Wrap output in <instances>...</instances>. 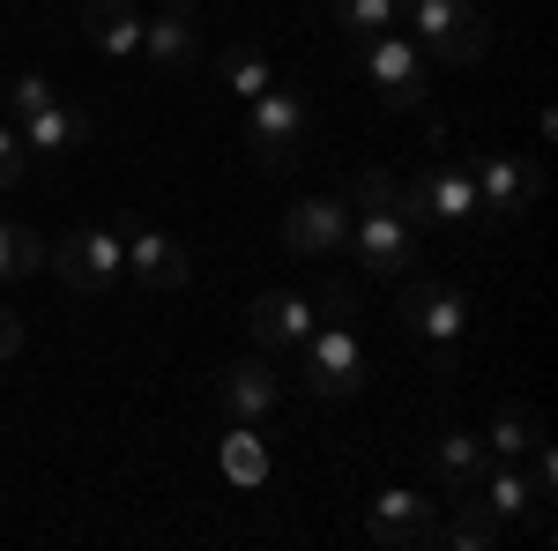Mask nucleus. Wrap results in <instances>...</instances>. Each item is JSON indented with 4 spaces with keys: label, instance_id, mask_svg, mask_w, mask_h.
Returning a JSON list of instances; mask_svg holds the SVG:
<instances>
[{
    "label": "nucleus",
    "instance_id": "nucleus-1",
    "mask_svg": "<svg viewBox=\"0 0 558 551\" xmlns=\"http://www.w3.org/2000/svg\"><path fill=\"white\" fill-rule=\"evenodd\" d=\"M395 15H410V31H417V52H425L432 68H476L484 60V15H476V0H395Z\"/></svg>",
    "mask_w": 558,
    "mask_h": 551
},
{
    "label": "nucleus",
    "instance_id": "nucleus-2",
    "mask_svg": "<svg viewBox=\"0 0 558 551\" xmlns=\"http://www.w3.org/2000/svg\"><path fill=\"white\" fill-rule=\"evenodd\" d=\"M299 381L320 395V403H343L365 387V343L350 336V321H320L313 336H305V366Z\"/></svg>",
    "mask_w": 558,
    "mask_h": 551
},
{
    "label": "nucleus",
    "instance_id": "nucleus-3",
    "mask_svg": "<svg viewBox=\"0 0 558 551\" xmlns=\"http://www.w3.org/2000/svg\"><path fill=\"white\" fill-rule=\"evenodd\" d=\"M246 142H254L260 171H291L305 142V97L299 89H260L254 112H246Z\"/></svg>",
    "mask_w": 558,
    "mask_h": 551
},
{
    "label": "nucleus",
    "instance_id": "nucleus-4",
    "mask_svg": "<svg viewBox=\"0 0 558 551\" xmlns=\"http://www.w3.org/2000/svg\"><path fill=\"white\" fill-rule=\"evenodd\" d=\"M365 75H373V89H380V105H395V112H417V105L432 97V60L410 38H395V31L365 38Z\"/></svg>",
    "mask_w": 558,
    "mask_h": 551
},
{
    "label": "nucleus",
    "instance_id": "nucleus-5",
    "mask_svg": "<svg viewBox=\"0 0 558 551\" xmlns=\"http://www.w3.org/2000/svg\"><path fill=\"white\" fill-rule=\"evenodd\" d=\"M45 261H52V276H60L68 291L89 298V291H105V284L128 268V239H120V231H105V224H83V231H68Z\"/></svg>",
    "mask_w": 558,
    "mask_h": 551
},
{
    "label": "nucleus",
    "instance_id": "nucleus-6",
    "mask_svg": "<svg viewBox=\"0 0 558 551\" xmlns=\"http://www.w3.org/2000/svg\"><path fill=\"white\" fill-rule=\"evenodd\" d=\"M470 179H476V209H492V216H521L544 194V171L529 157H507V149H476Z\"/></svg>",
    "mask_w": 558,
    "mask_h": 551
},
{
    "label": "nucleus",
    "instance_id": "nucleus-7",
    "mask_svg": "<svg viewBox=\"0 0 558 551\" xmlns=\"http://www.w3.org/2000/svg\"><path fill=\"white\" fill-rule=\"evenodd\" d=\"M365 529H373V544H387V551H432L439 544V507H432L425 492H380Z\"/></svg>",
    "mask_w": 558,
    "mask_h": 551
},
{
    "label": "nucleus",
    "instance_id": "nucleus-8",
    "mask_svg": "<svg viewBox=\"0 0 558 551\" xmlns=\"http://www.w3.org/2000/svg\"><path fill=\"white\" fill-rule=\"evenodd\" d=\"M343 239H350V202H336V194L291 202V216H283V247L299 261H328Z\"/></svg>",
    "mask_w": 558,
    "mask_h": 551
},
{
    "label": "nucleus",
    "instance_id": "nucleus-9",
    "mask_svg": "<svg viewBox=\"0 0 558 551\" xmlns=\"http://www.w3.org/2000/svg\"><path fill=\"white\" fill-rule=\"evenodd\" d=\"M402 321L425 343H454L462 336V291L439 284V276H410V284H402Z\"/></svg>",
    "mask_w": 558,
    "mask_h": 551
},
{
    "label": "nucleus",
    "instance_id": "nucleus-10",
    "mask_svg": "<svg viewBox=\"0 0 558 551\" xmlns=\"http://www.w3.org/2000/svg\"><path fill=\"white\" fill-rule=\"evenodd\" d=\"M276 395H283V381H276L260 358H239V366H223V373H216V403H223L239 424L268 418V410H276Z\"/></svg>",
    "mask_w": 558,
    "mask_h": 551
},
{
    "label": "nucleus",
    "instance_id": "nucleus-11",
    "mask_svg": "<svg viewBox=\"0 0 558 551\" xmlns=\"http://www.w3.org/2000/svg\"><path fill=\"white\" fill-rule=\"evenodd\" d=\"M357 254H365L373 276H402V268L417 261V231H410L402 216H387V209H365V224H357Z\"/></svg>",
    "mask_w": 558,
    "mask_h": 551
},
{
    "label": "nucleus",
    "instance_id": "nucleus-12",
    "mask_svg": "<svg viewBox=\"0 0 558 551\" xmlns=\"http://www.w3.org/2000/svg\"><path fill=\"white\" fill-rule=\"evenodd\" d=\"M128 276L149 284V291H179V284L194 276V261H186V247L165 239V231H134L128 239Z\"/></svg>",
    "mask_w": 558,
    "mask_h": 551
},
{
    "label": "nucleus",
    "instance_id": "nucleus-13",
    "mask_svg": "<svg viewBox=\"0 0 558 551\" xmlns=\"http://www.w3.org/2000/svg\"><path fill=\"white\" fill-rule=\"evenodd\" d=\"M246 328H254L260 350H276V343H305V336H313V298H299V291H260L254 313H246Z\"/></svg>",
    "mask_w": 558,
    "mask_h": 551
},
{
    "label": "nucleus",
    "instance_id": "nucleus-14",
    "mask_svg": "<svg viewBox=\"0 0 558 551\" xmlns=\"http://www.w3.org/2000/svg\"><path fill=\"white\" fill-rule=\"evenodd\" d=\"M83 31H89L97 52L134 60V52H142V8H134V0H89V8H83Z\"/></svg>",
    "mask_w": 558,
    "mask_h": 551
},
{
    "label": "nucleus",
    "instance_id": "nucleus-15",
    "mask_svg": "<svg viewBox=\"0 0 558 551\" xmlns=\"http://www.w3.org/2000/svg\"><path fill=\"white\" fill-rule=\"evenodd\" d=\"M417 194H425V216H447V224H470L476 216V179L462 165H447V157H432V171L417 179Z\"/></svg>",
    "mask_w": 558,
    "mask_h": 551
},
{
    "label": "nucleus",
    "instance_id": "nucleus-16",
    "mask_svg": "<svg viewBox=\"0 0 558 551\" xmlns=\"http://www.w3.org/2000/svg\"><path fill=\"white\" fill-rule=\"evenodd\" d=\"M499 529H507V522L484 507V492L470 484V492H454V514L439 522V544H454V551H492V544H499Z\"/></svg>",
    "mask_w": 558,
    "mask_h": 551
},
{
    "label": "nucleus",
    "instance_id": "nucleus-17",
    "mask_svg": "<svg viewBox=\"0 0 558 551\" xmlns=\"http://www.w3.org/2000/svg\"><path fill=\"white\" fill-rule=\"evenodd\" d=\"M142 52H149L157 68H172V75H186V68L202 60V38H194V23H186L179 8H165L157 23H142Z\"/></svg>",
    "mask_w": 558,
    "mask_h": 551
},
{
    "label": "nucleus",
    "instance_id": "nucleus-18",
    "mask_svg": "<svg viewBox=\"0 0 558 551\" xmlns=\"http://www.w3.org/2000/svg\"><path fill=\"white\" fill-rule=\"evenodd\" d=\"M23 149H45V157H60V149H75V142H89V112H75V105H60V97H52V105H45V112H31V120H23Z\"/></svg>",
    "mask_w": 558,
    "mask_h": 551
},
{
    "label": "nucleus",
    "instance_id": "nucleus-19",
    "mask_svg": "<svg viewBox=\"0 0 558 551\" xmlns=\"http://www.w3.org/2000/svg\"><path fill=\"white\" fill-rule=\"evenodd\" d=\"M216 83L254 105L260 89H276V68H268V52H260V45H223V52H216Z\"/></svg>",
    "mask_w": 558,
    "mask_h": 551
},
{
    "label": "nucleus",
    "instance_id": "nucleus-20",
    "mask_svg": "<svg viewBox=\"0 0 558 551\" xmlns=\"http://www.w3.org/2000/svg\"><path fill=\"white\" fill-rule=\"evenodd\" d=\"M432 469H439V477H447V484H454V492H470L476 477H484V440H476V432H462V424H454V432H447V440H439V447H432Z\"/></svg>",
    "mask_w": 558,
    "mask_h": 551
},
{
    "label": "nucleus",
    "instance_id": "nucleus-21",
    "mask_svg": "<svg viewBox=\"0 0 558 551\" xmlns=\"http://www.w3.org/2000/svg\"><path fill=\"white\" fill-rule=\"evenodd\" d=\"M536 440H544V418H536V410H514V403H507V410L492 418V440H484V447H499V455L514 463V455H529Z\"/></svg>",
    "mask_w": 558,
    "mask_h": 551
},
{
    "label": "nucleus",
    "instance_id": "nucleus-22",
    "mask_svg": "<svg viewBox=\"0 0 558 551\" xmlns=\"http://www.w3.org/2000/svg\"><path fill=\"white\" fill-rule=\"evenodd\" d=\"M38 231H23V224H0V284H23V276H38Z\"/></svg>",
    "mask_w": 558,
    "mask_h": 551
},
{
    "label": "nucleus",
    "instance_id": "nucleus-23",
    "mask_svg": "<svg viewBox=\"0 0 558 551\" xmlns=\"http://www.w3.org/2000/svg\"><path fill=\"white\" fill-rule=\"evenodd\" d=\"M336 31L343 38H380V31H395V0H336Z\"/></svg>",
    "mask_w": 558,
    "mask_h": 551
},
{
    "label": "nucleus",
    "instance_id": "nucleus-24",
    "mask_svg": "<svg viewBox=\"0 0 558 551\" xmlns=\"http://www.w3.org/2000/svg\"><path fill=\"white\" fill-rule=\"evenodd\" d=\"M536 500H544V492H536V484H529L521 469H499V477H484V507L499 514V522H514V514H529Z\"/></svg>",
    "mask_w": 558,
    "mask_h": 551
},
{
    "label": "nucleus",
    "instance_id": "nucleus-25",
    "mask_svg": "<svg viewBox=\"0 0 558 551\" xmlns=\"http://www.w3.org/2000/svg\"><path fill=\"white\" fill-rule=\"evenodd\" d=\"M223 477H231V484H260V477H268V455H260V440L246 424L223 440Z\"/></svg>",
    "mask_w": 558,
    "mask_h": 551
},
{
    "label": "nucleus",
    "instance_id": "nucleus-26",
    "mask_svg": "<svg viewBox=\"0 0 558 551\" xmlns=\"http://www.w3.org/2000/svg\"><path fill=\"white\" fill-rule=\"evenodd\" d=\"M45 105H52V83H45V75H15V83H8V112H15V128H23L31 112H45Z\"/></svg>",
    "mask_w": 558,
    "mask_h": 551
},
{
    "label": "nucleus",
    "instance_id": "nucleus-27",
    "mask_svg": "<svg viewBox=\"0 0 558 551\" xmlns=\"http://www.w3.org/2000/svg\"><path fill=\"white\" fill-rule=\"evenodd\" d=\"M350 313H357V284L328 276V284L313 291V321H350Z\"/></svg>",
    "mask_w": 558,
    "mask_h": 551
},
{
    "label": "nucleus",
    "instance_id": "nucleus-28",
    "mask_svg": "<svg viewBox=\"0 0 558 551\" xmlns=\"http://www.w3.org/2000/svg\"><path fill=\"white\" fill-rule=\"evenodd\" d=\"M23 187V134L0 128V194H15Z\"/></svg>",
    "mask_w": 558,
    "mask_h": 551
},
{
    "label": "nucleus",
    "instance_id": "nucleus-29",
    "mask_svg": "<svg viewBox=\"0 0 558 551\" xmlns=\"http://www.w3.org/2000/svg\"><path fill=\"white\" fill-rule=\"evenodd\" d=\"M15 350H23V321H15V313H8V306H0V366H8V358H15Z\"/></svg>",
    "mask_w": 558,
    "mask_h": 551
},
{
    "label": "nucleus",
    "instance_id": "nucleus-30",
    "mask_svg": "<svg viewBox=\"0 0 558 551\" xmlns=\"http://www.w3.org/2000/svg\"><path fill=\"white\" fill-rule=\"evenodd\" d=\"M425 366H432V381H454V343H432Z\"/></svg>",
    "mask_w": 558,
    "mask_h": 551
},
{
    "label": "nucleus",
    "instance_id": "nucleus-31",
    "mask_svg": "<svg viewBox=\"0 0 558 551\" xmlns=\"http://www.w3.org/2000/svg\"><path fill=\"white\" fill-rule=\"evenodd\" d=\"M165 8H179V15H194V0H165Z\"/></svg>",
    "mask_w": 558,
    "mask_h": 551
}]
</instances>
